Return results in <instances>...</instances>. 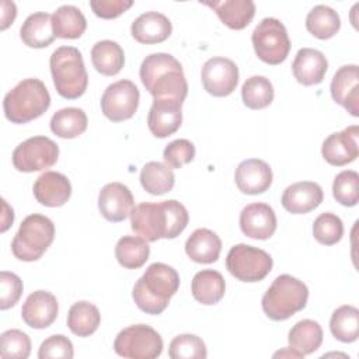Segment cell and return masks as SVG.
Returning a JSON list of instances; mask_svg holds the SVG:
<instances>
[{
  "label": "cell",
  "mask_w": 359,
  "mask_h": 359,
  "mask_svg": "<svg viewBox=\"0 0 359 359\" xmlns=\"http://www.w3.org/2000/svg\"><path fill=\"white\" fill-rule=\"evenodd\" d=\"M251 42L258 59L272 66L285 62L290 50L286 27L273 17H266L258 22L252 31Z\"/></svg>",
  "instance_id": "8"
},
{
  "label": "cell",
  "mask_w": 359,
  "mask_h": 359,
  "mask_svg": "<svg viewBox=\"0 0 359 359\" xmlns=\"http://www.w3.org/2000/svg\"><path fill=\"white\" fill-rule=\"evenodd\" d=\"M306 28L318 39H330L341 28L339 14L325 4L314 6L306 17Z\"/></svg>",
  "instance_id": "35"
},
{
  "label": "cell",
  "mask_w": 359,
  "mask_h": 359,
  "mask_svg": "<svg viewBox=\"0 0 359 359\" xmlns=\"http://www.w3.org/2000/svg\"><path fill=\"white\" fill-rule=\"evenodd\" d=\"M35 199L48 208L63 206L72 195V184L66 175L57 171H45L34 184Z\"/></svg>",
  "instance_id": "21"
},
{
  "label": "cell",
  "mask_w": 359,
  "mask_h": 359,
  "mask_svg": "<svg viewBox=\"0 0 359 359\" xmlns=\"http://www.w3.org/2000/svg\"><path fill=\"white\" fill-rule=\"evenodd\" d=\"M309 289L297 278L283 273L275 278L262 296L261 306L265 316L273 321L290 318L307 304Z\"/></svg>",
  "instance_id": "6"
},
{
  "label": "cell",
  "mask_w": 359,
  "mask_h": 359,
  "mask_svg": "<svg viewBox=\"0 0 359 359\" xmlns=\"http://www.w3.org/2000/svg\"><path fill=\"white\" fill-rule=\"evenodd\" d=\"M144 88L154 100H177L184 102L188 84L182 65L170 53L157 52L146 56L139 70Z\"/></svg>",
  "instance_id": "2"
},
{
  "label": "cell",
  "mask_w": 359,
  "mask_h": 359,
  "mask_svg": "<svg viewBox=\"0 0 359 359\" xmlns=\"http://www.w3.org/2000/svg\"><path fill=\"white\" fill-rule=\"evenodd\" d=\"M178 272L163 262H154L147 266L144 273L133 286L132 297L136 306L146 314H161L170 299L178 292Z\"/></svg>",
  "instance_id": "3"
},
{
  "label": "cell",
  "mask_w": 359,
  "mask_h": 359,
  "mask_svg": "<svg viewBox=\"0 0 359 359\" xmlns=\"http://www.w3.org/2000/svg\"><path fill=\"white\" fill-rule=\"evenodd\" d=\"M163 158L170 168H181L195 158V146L188 139H175L165 146Z\"/></svg>",
  "instance_id": "43"
},
{
  "label": "cell",
  "mask_w": 359,
  "mask_h": 359,
  "mask_svg": "<svg viewBox=\"0 0 359 359\" xmlns=\"http://www.w3.org/2000/svg\"><path fill=\"white\" fill-rule=\"evenodd\" d=\"M114 351L122 358L154 359L163 352V339L150 325L135 324L123 328L116 335Z\"/></svg>",
  "instance_id": "10"
},
{
  "label": "cell",
  "mask_w": 359,
  "mask_h": 359,
  "mask_svg": "<svg viewBox=\"0 0 359 359\" xmlns=\"http://www.w3.org/2000/svg\"><path fill=\"white\" fill-rule=\"evenodd\" d=\"M324 199L323 188L313 181H300L289 185L282 194V206L293 215H304L316 208Z\"/></svg>",
  "instance_id": "22"
},
{
  "label": "cell",
  "mask_w": 359,
  "mask_h": 359,
  "mask_svg": "<svg viewBox=\"0 0 359 359\" xmlns=\"http://www.w3.org/2000/svg\"><path fill=\"white\" fill-rule=\"evenodd\" d=\"M332 195L342 206H355L359 201V174L353 170H344L335 175Z\"/></svg>",
  "instance_id": "39"
},
{
  "label": "cell",
  "mask_w": 359,
  "mask_h": 359,
  "mask_svg": "<svg viewBox=\"0 0 359 359\" xmlns=\"http://www.w3.org/2000/svg\"><path fill=\"white\" fill-rule=\"evenodd\" d=\"M272 257L257 247L236 244L226 257L227 271L241 282H259L272 271Z\"/></svg>",
  "instance_id": "9"
},
{
  "label": "cell",
  "mask_w": 359,
  "mask_h": 359,
  "mask_svg": "<svg viewBox=\"0 0 359 359\" xmlns=\"http://www.w3.org/2000/svg\"><path fill=\"white\" fill-rule=\"evenodd\" d=\"M240 229L250 238L268 240L276 230V215L266 203H250L240 213Z\"/></svg>",
  "instance_id": "19"
},
{
  "label": "cell",
  "mask_w": 359,
  "mask_h": 359,
  "mask_svg": "<svg viewBox=\"0 0 359 359\" xmlns=\"http://www.w3.org/2000/svg\"><path fill=\"white\" fill-rule=\"evenodd\" d=\"M330 330L335 339L344 344L355 342L359 335V310L351 304L338 307L331 314Z\"/></svg>",
  "instance_id": "37"
},
{
  "label": "cell",
  "mask_w": 359,
  "mask_h": 359,
  "mask_svg": "<svg viewBox=\"0 0 359 359\" xmlns=\"http://www.w3.org/2000/svg\"><path fill=\"white\" fill-rule=\"evenodd\" d=\"M87 28V20L80 8L65 4L52 14V29L56 38L77 39Z\"/></svg>",
  "instance_id": "29"
},
{
  "label": "cell",
  "mask_w": 359,
  "mask_h": 359,
  "mask_svg": "<svg viewBox=\"0 0 359 359\" xmlns=\"http://www.w3.org/2000/svg\"><path fill=\"white\" fill-rule=\"evenodd\" d=\"M129 216L132 230L147 243L160 238H175L189 222L187 208L175 199L158 203L142 202L133 206Z\"/></svg>",
  "instance_id": "1"
},
{
  "label": "cell",
  "mask_w": 359,
  "mask_h": 359,
  "mask_svg": "<svg viewBox=\"0 0 359 359\" xmlns=\"http://www.w3.org/2000/svg\"><path fill=\"white\" fill-rule=\"evenodd\" d=\"M22 294V280L18 275L1 271L0 272V309L7 310L14 307Z\"/></svg>",
  "instance_id": "44"
},
{
  "label": "cell",
  "mask_w": 359,
  "mask_h": 359,
  "mask_svg": "<svg viewBox=\"0 0 359 359\" xmlns=\"http://www.w3.org/2000/svg\"><path fill=\"white\" fill-rule=\"evenodd\" d=\"M202 4L210 7L230 29H244L255 15V4L251 0L203 1Z\"/></svg>",
  "instance_id": "25"
},
{
  "label": "cell",
  "mask_w": 359,
  "mask_h": 359,
  "mask_svg": "<svg viewBox=\"0 0 359 359\" xmlns=\"http://www.w3.org/2000/svg\"><path fill=\"white\" fill-rule=\"evenodd\" d=\"M50 107V95L39 79H24L3 100L6 118L13 123H27L43 115Z\"/></svg>",
  "instance_id": "4"
},
{
  "label": "cell",
  "mask_w": 359,
  "mask_h": 359,
  "mask_svg": "<svg viewBox=\"0 0 359 359\" xmlns=\"http://www.w3.org/2000/svg\"><path fill=\"white\" fill-rule=\"evenodd\" d=\"M313 236L320 244L334 245L344 236V223L331 212L321 213L313 223Z\"/></svg>",
  "instance_id": "41"
},
{
  "label": "cell",
  "mask_w": 359,
  "mask_h": 359,
  "mask_svg": "<svg viewBox=\"0 0 359 359\" xmlns=\"http://www.w3.org/2000/svg\"><path fill=\"white\" fill-rule=\"evenodd\" d=\"M191 292L196 302L205 306L216 304L223 299L226 292L224 278L215 269H202L192 278Z\"/></svg>",
  "instance_id": "27"
},
{
  "label": "cell",
  "mask_w": 359,
  "mask_h": 359,
  "mask_svg": "<svg viewBox=\"0 0 359 359\" xmlns=\"http://www.w3.org/2000/svg\"><path fill=\"white\" fill-rule=\"evenodd\" d=\"M332 100L352 116H359V67L345 65L337 70L330 86Z\"/></svg>",
  "instance_id": "15"
},
{
  "label": "cell",
  "mask_w": 359,
  "mask_h": 359,
  "mask_svg": "<svg viewBox=\"0 0 359 359\" xmlns=\"http://www.w3.org/2000/svg\"><path fill=\"white\" fill-rule=\"evenodd\" d=\"M140 93L130 80H118L109 84L101 97V111L112 122L130 119L137 111Z\"/></svg>",
  "instance_id": "12"
},
{
  "label": "cell",
  "mask_w": 359,
  "mask_h": 359,
  "mask_svg": "<svg viewBox=\"0 0 359 359\" xmlns=\"http://www.w3.org/2000/svg\"><path fill=\"white\" fill-rule=\"evenodd\" d=\"M273 180L269 164L259 158H247L241 161L234 172L237 188L247 195H258L269 189Z\"/></svg>",
  "instance_id": "20"
},
{
  "label": "cell",
  "mask_w": 359,
  "mask_h": 359,
  "mask_svg": "<svg viewBox=\"0 0 359 359\" xmlns=\"http://www.w3.org/2000/svg\"><path fill=\"white\" fill-rule=\"evenodd\" d=\"M50 73L57 94L67 100L81 97L88 84V74L81 52L74 46H59L49 59Z\"/></svg>",
  "instance_id": "5"
},
{
  "label": "cell",
  "mask_w": 359,
  "mask_h": 359,
  "mask_svg": "<svg viewBox=\"0 0 359 359\" xmlns=\"http://www.w3.org/2000/svg\"><path fill=\"white\" fill-rule=\"evenodd\" d=\"M358 136V125L348 126L342 132L331 133L321 146V154L324 160L335 167H342L355 161L359 156Z\"/></svg>",
  "instance_id": "14"
},
{
  "label": "cell",
  "mask_w": 359,
  "mask_h": 359,
  "mask_svg": "<svg viewBox=\"0 0 359 359\" xmlns=\"http://www.w3.org/2000/svg\"><path fill=\"white\" fill-rule=\"evenodd\" d=\"M50 130L62 139H74L87 129L88 119L81 108L69 107L56 111L50 118Z\"/></svg>",
  "instance_id": "31"
},
{
  "label": "cell",
  "mask_w": 359,
  "mask_h": 359,
  "mask_svg": "<svg viewBox=\"0 0 359 359\" xmlns=\"http://www.w3.org/2000/svg\"><path fill=\"white\" fill-rule=\"evenodd\" d=\"M172 31L171 21L161 13L147 11L140 14L130 25V34L139 43H160L165 41Z\"/></svg>",
  "instance_id": "24"
},
{
  "label": "cell",
  "mask_w": 359,
  "mask_h": 359,
  "mask_svg": "<svg viewBox=\"0 0 359 359\" xmlns=\"http://www.w3.org/2000/svg\"><path fill=\"white\" fill-rule=\"evenodd\" d=\"M150 255L147 241L139 236H123L115 245V258L126 269H137L146 264Z\"/></svg>",
  "instance_id": "34"
},
{
  "label": "cell",
  "mask_w": 359,
  "mask_h": 359,
  "mask_svg": "<svg viewBox=\"0 0 359 359\" xmlns=\"http://www.w3.org/2000/svg\"><path fill=\"white\" fill-rule=\"evenodd\" d=\"M59 157V146L46 136H34L21 142L13 151V165L21 172L50 168Z\"/></svg>",
  "instance_id": "11"
},
{
  "label": "cell",
  "mask_w": 359,
  "mask_h": 359,
  "mask_svg": "<svg viewBox=\"0 0 359 359\" xmlns=\"http://www.w3.org/2000/svg\"><path fill=\"white\" fill-rule=\"evenodd\" d=\"M140 184L151 195H164L174 188L175 175L167 164L149 161L140 170Z\"/></svg>",
  "instance_id": "36"
},
{
  "label": "cell",
  "mask_w": 359,
  "mask_h": 359,
  "mask_svg": "<svg viewBox=\"0 0 359 359\" xmlns=\"http://www.w3.org/2000/svg\"><path fill=\"white\" fill-rule=\"evenodd\" d=\"M132 0H93L90 7L93 13L104 20H112L123 14L129 7H132Z\"/></svg>",
  "instance_id": "46"
},
{
  "label": "cell",
  "mask_w": 359,
  "mask_h": 359,
  "mask_svg": "<svg viewBox=\"0 0 359 359\" xmlns=\"http://www.w3.org/2000/svg\"><path fill=\"white\" fill-rule=\"evenodd\" d=\"M73 355H74V351H73L72 341L62 334H55L46 338L41 344L38 351L39 359H50V358L72 359Z\"/></svg>",
  "instance_id": "45"
},
{
  "label": "cell",
  "mask_w": 359,
  "mask_h": 359,
  "mask_svg": "<svg viewBox=\"0 0 359 359\" xmlns=\"http://www.w3.org/2000/svg\"><path fill=\"white\" fill-rule=\"evenodd\" d=\"M59 313L56 297L48 290H35L24 302L21 317L24 323L35 330H43L53 324Z\"/></svg>",
  "instance_id": "17"
},
{
  "label": "cell",
  "mask_w": 359,
  "mask_h": 359,
  "mask_svg": "<svg viewBox=\"0 0 359 359\" xmlns=\"http://www.w3.org/2000/svg\"><path fill=\"white\" fill-rule=\"evenodd\" d=\"M31 353V339L21 330H7L0 335V356L3 359H27Z\"/></svg>",
  "instance_id": "42"
},
{
  "label": "cell",
  "mask_w": 359,
  "mask_h": 359,
  "mask_svg": "<svg viewBox=\"0 0 359 359\" xmlns=\"http://www.w3.org/2000/svg\"><path fill=\"white\" fill-rule=\"evenodd\" d=\"M171 359H205L208 356L205 342L194 334L177 335L168 346Z\"/></svg>",
  "instance_id": "40"
},
{
  "label": "cell",
  "mask_w": 359,
  "mask_h": 359,
  "mask_svg": "<svg viewBox=\"0 0 359 359\" xmlns=\"http://www.w3.org/2000/svg\"><path fill=\"white\" fill-rule=\"evenodd\" d=\"M3 209H4V215H3V226H1V231H6L10 224H13V220H14V213H13V209L8 208L7 202L3 199Z\"/></svg>",
  "instance_id": "48"
},
{
  "label": "cell",
  "mask_w": 359,
  "mask_h": 359,
  "mask_svg": "<svg viewBox=\"0 0 359 359\" xmlns=\"http://www.w3.org/2000/svg\"><path fill=\"white\" fill-rule=\"evenodd\" d=\"M275 358H278V356H292V358H303V355L302 353H299L297 351H294L293 348H289L287 351H279V352H276L275 355H273Z\"/></svg>",
  "instance_id": "49"
},
{
  "label": "cell",
  "mask_w": 359,
  "mask_h": 359,
  "mask_svg": "<svg viewBox=\"0 0 359 359\" xmlns=\"http://www.w3.org/2000/svg\"><path fill=\"white\" fill-rule=\"evenodd\" d=\"M201 80L206 93L213 97H226L238 84V67L231 59L215 56L202 66Z\"/></svg>",
  "instance_id": "13"
},
{
  "label": "cell",
  "mask_w": 359,
  "mask_h": 359,
  "mask_svg": "<svg viewBox=\"0 0 359 359\" xmlns=\"http://www.w3.org/2000/svg\"><path fill=\"white\" fill-rule=\"evenodd\" d=\"M55 238L53 222L39 213L27 216L11 241L13 255L25 262L38 261Z\"/></svg>",
  "instance_id": "7"
},
{
  "label": "cell",
  "mask_w": 359,
  "mask_h": 359,
  "mask_svg": "<svg viewBox=\"0 0 359 359\" xmlns=\"http://www.w3.org/2000/svg\"><path fill=\"white\" fill-rule=\"evenodd\" d=\"M133 203L130 189L121 182H109L98 194L100 213L108 222H123L130 215Z\"/></svg>",
  "instance_id": "16"
},
{
  "label": "cell",
  "mask_w": 359,
  "mask_h": 359,
  "mask_svg": "<svg viewBox=\"0 0 359 359\" xmlns=\"http://www.w3.org/2000/svg\"><path fill=\"white\" fill-rule=\"evenodd\" d=\"M182 104L177 100H153L147 114V126L153 136L167 137L175 133L182 122Z\"/></svg>",
  "instance_id": "18"
},
{
  "label": "cell",
  "mask_w": 359,
  "mask_h": 359,
  "mask_svg": "<svg viewBox=\"0 0 359 359\" xmlns=\"http://www.w3.org/2000/svg\"><path fill=\"white\" fill-rule=\"evenodd\" d=\"M241 97L250 109L266 108L273 101V86L264 76H251L241 87Z\"/></svg>",
  "instance_id": "38"
},
{
  "label": "cell",
  "mask_w": 359,
  "mask_h": 359,
  "mask_svg": "<svg viewBox=\"0 0 359 359\" xmlns=\"http://www.w3.org/2000/svg\"><path fill=\"white\" fill-rule=\"evenodd\" d=\"M101 323V314L97 306L90 302H76L67 313V327L77 337H90Z\"/></svg>",
  "instance_id": "33"
},
{
  "label": "cell",
  "mask_w": 359,
  "mask_h": 359,
  "mask_svg": "<svg viewBox=\"0 0 359 359\" xmlns=\"http://www.w3.org/2000/svg\"><path fill=\"white\" fill-rule=\"evenodd\" d=\"M222 251V240L209 229H196L185 241L187 255L198 264L216 262Z\"/></svg>",
  "instance_id": "26"
},
{
  "label": "cell",
  "mask_w": 359,
  "mask_h": 359,
  "mask_svg": "<svg viewBox=\"0 0 359 359\" xmlns=\"http://www.w3.org/2000/svg\"><path fill=\"white\" fill-rule=\"evenodd\" d=\"M287 341L290 348L303 356L310 355L316 352L323 344L321 325L314 320H300L290 328Z\"/></svg>",
  "instance_id": "32"
},
{
  "label": "cell",
  "mask_w": 359,
  "mask_h": 359,
  "mask_svg": "<svg viewBox=\"0 0 359 359\" xmlns=\"http://www.w3.org/2000/svg\"><path fill=\"white\" fill-rule=\"evenodd\" d=\"M328 70V62L323 52L313 48H302L297 50L292 63L294 79L303 86L320 84Z\"/></svg>",
  "instance_id": "23"
},
{
  "label": "cell",
  "mask_w": 359,
  "mask_h": 359,
  "mask_svg": "<svg viewBox=\"0 0 359 359\" xmlns=\"http://www.w3.org/2000/svg\"><path fill=\"white\" fill-rule=\"evenodd\" d=\"M91 62L98 73L104 76H115L123 67L125 53L118 42L104 39L94 43L91 49Z\"/></svg>",
  "instance_id": "30"
},
{
  "label": "cell",
  "mask_w": 359,
  "mask_h": 359,
  "mask_svg": "<svg viewBox=\"0 0 359 359\" xmlns=\"http://www.w3.org/2000/svg\"><path fill=\"white\" fill-rule=\"evenodd\" d=\"M20 38L29 48L49 46L56 38L52 29V15L43 11L28 15L20 28Z\"/></svg>",
  "instance_id": "28"
},
{
  "label": "cell",
  "mask_w": 359,
  "mask_h": 359,
  "mask_svg": "<svg viewBox=\"0 0 359 359\" xmlns=\"http://www.w3.org/2000/svg\"><path fill=\"white\" fill-rule=\"evenodd\" d=\"M17 15V7L13 1L3 0L1 1V29H6L13 21L15 20Z\"/></svg>",
  "instance_id": "47"
}]
</instances>
